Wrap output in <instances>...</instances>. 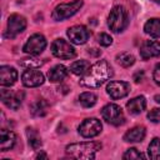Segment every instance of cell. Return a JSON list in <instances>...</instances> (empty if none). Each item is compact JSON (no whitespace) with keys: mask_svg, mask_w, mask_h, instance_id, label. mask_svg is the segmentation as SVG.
<instances>
[{"mask_svg":"<svg viewBox=\"0 0 160 160\" xmlns=\"http://www.w3.org/2000/svg\"><path fill=\"white\" fill-rule=\"evenodd\" d=\"M45 81L44 74L36 69H26L21 75V82L26 88H36Z\"/></svg>","mask_w":160,"mask_h":160,"instance_id":"cell-12","label":"cell"},{"mask_svg":"<svg viewBox=\"0 0 160 160\" xmlns=\"http://www.w3.org/2000/svg\"><path fill=\"white\" fill-rule=\"evenodd\" d=\"M122 158L126 159V160H132V159H144L145 156H144V154H141L138 149L130 148V149L126 150V152L122 155Z\"/></svg>","mask_w":160,"mask_h":160,"instance_id":"cell-28","label":"cell"},{"mask_svg":"<svg viewBox=\"0 0 160 160\" xmlns=\"http://www.w3.org/2000/svg\"><path fill=\"white\" fill-rule=\"evenodd\" d=\"M19 64L26 69H38L42 65V61L39 59H35V58H25V59H21L19 61Z\"/></svg>","mask_w":160,"mask_h":160,"instance_id":"cell-27","label":"cell"},{"mask_svg":"<svg viewBox=\"0 0 160 160\" xmlns=\"http://www.w3.org/2000/svg\"><path fill=\"white\" fill-rule=\"evenodd\" d=\"M49 104L44 99H38L30 105V112L32 116H44L46 115Z\"/></svg>","mask_w":160,"mask_h":160,"instance_id":"cell-21","label":"cell"},{"mask_svg":"<svg viewBox=\"0 0 160 160\" xmlns=\"http://www.w3.org/2000/svg\"><path fill=\"white\" fill-rule=\"evenodd\" d=\"M26 136H28V140H29V145L34 149V150H38L41 148L42 142H41V138L40 135L38 134V131L32 128H28L26 129Z\"/></svg>","mask_w":160,"mask_h":160,"instance_id":"cell-23","label":"cell"},{"mask_svg":"<svg viewBox=\"0 0 160 160\" xmlns=\"http://www.w3.org/2000/svg\"><path fill=\"white\" fill-rule=\"evenodd\" d=\"M116 61L122 68H130L131 65H134L135 58L130 52H121V54H118L116 55Z\"/></svg>","mask_w":160,"mask_h":160,"instance_id":"cell-26","label":"cell"},{"mask_svg":"<svg viewBox=\"0 0 160 160\" xmlns=\"http://www.w3.org/2000/svg\"><path fill=\"white\" fill-rule=\"evenodd\" d=\"M128 11L124 6L116 5L111 9L108 16V25L112 32H121L128 26Z\"/></svg>","mask_w":160,"mask_h":160,"instance_id":"cell-3","label":"cell"},{"mask_svg":"<svg viewBox=\"0 0 160 160\" xmlns=\"http://www.w3.org/2000/svg\"><path fill=\"white\" fill-rule=\"evenodd\" d=\"M68 75V68L59 64V65H55L52 69L49 70L48 72V79L51 81V82H59L61 80H64Z\"/></svg>","mask_w":160,"mask_h":160,"instance_id":"cell-19","label":"cell"},{"mask_svg":"<svg viewBox=\"0 0 160 160\" xmlns=\"http://www.w3.org/2000/svg\"><path fill=\"white\" fill-rule=\"evenodd\" d=\"M106 92L114 100L125 98L130 92V84L126 81H110L106 86Z\"/></svg>","mask_w":160,"mask_h":160,"instance_id":"cell-13","label":"cell"},{"mask_svg":"<svg viewBox=\"0 0 160 160\" xmlns=\"http://www.w3.org/2000/svg\"><path fill=\"white\" fill-rule=\"evenodd\" d=\"M154 99H155V101H156L158 104H160V95H155V98H154Z\"/></svg>","mask_w":160,"mask_h":160,"instance_id":"cell-34","label":"cell"},{"mask_svg":"<svg viewBox=\"0 0 160 160\" xmlns=\"http://www.w3.org/2000/svg\"><path fill=\"white\" fill-rule=\"evenodd\" d=\"M98 41H99V44H100L101 46H109V45H111L112 39H111V36H110L109 34L101 32V34L99 35V38H98Z\"/></svg>","mask_w":160,"mask_h":160,"instance_id":"cell-30","label":"cell"},{"mask_svg":"<svg viewBox=\"0 0 160 160\" xmlns=\"http://www.w3.org/2000/svg\"><path fill=\"white\" fill-rule=\"evenodd\" d=\"M66 34H68L70 41L72 44H76V45L85 44L89 40L90 35H91L90 30L86 26H84V25H74V26L68 29Z\"/></svg>","mask_w":160,"mask_h":160,"instance_id":"cell-9","label":"cell"},{"mask_svg":"<svg viewBox=\"0 0 160 160\" xmlns=\"http://www.w3.org/2000/svg\"><path fill=\"white\" fill-rule=\"evenodd\" d=\"M160 55V41L146 40L140 46V56L142 60H148L150 58H156Z\"/></svg>","mask_w":160,"mask_h":160,"instance_id":"cell-14","label":"cell"},{"mask_svg":"<svg viewBox=\"0 0 160 160\" xmlns=\"http://www.w3.org/2000/svg\"><path fill=\"white\" fill-rule=\"evenodd\" d=\"M45 48H46L45 36L41 35V34H34L28 39V41L25 42L22 50L26 54H30V55H39V54H41L44 51Z\"/></svg>","mask_w":160,"mask_h":160,"instance_id":"cell-7","label":"cell"},{"mask_svg":"<svg viewBox=\"0 0 160 160\" xmlns=\"http://www.w3.org/2000/svg\"><path fill=\"white\" fill-rule=\"evenodd\" d=\"M145 108H146V100L144 96H136L126 102V109L132 115H138L142 112Z\"/></svg>","mask_w":160,"mask_h":160,"instance_id":"cell-18","label":"cell"},{"mask_svg":"<svg viewBox=\"0 0 160 160\" xmlns=\"http://www.w3.org/2000/svg\"><path fill=\"white\" fill-rule=\"evenodd\" d=\"M41 158L48 159V155H46V154H44V152H41V154H38V155H36V159H41Z\"/></svg>","mask_w":160,"mask_h":160,"instance_id":"cell-33","label":"cell"},{"mask_svg":"<svg viewBox=\"0 0 160 160\" xmlns=\"http://www.w3.org/2000/svg\"><path fill=\"white\" fill-rule=\"evenodd\" d=\"M15 142H16V135L14 131L8 129L0 130V150L1 151L11 150L15 146Z\"/></svg>","mask_w":160,"mask_h":160,"instance_id":"cell-16","label":"cell"},{"mask_svg":"<svg viewBox=\"0 0 160 160\" xmlns=\"http://www.w3.org/2000/svg\"><path fill=\"white\" fill-rule=\"evenodd\" d=\"M142 79H144V71H138V72L134 74V80H135V82H140Z\"/></svg>","mask_w":160,"mask_h":160,"instance_id":"cell-32","label":"cell"},{"mask_svg":"<svg viewBox=\"0 0 160 160\" xmlns=\"http://www.w3.org/2000/svg\"><path fill=\"white\" fill-rule=\"evenodd\" d=\"M79 101L80 104L84 106V108H91L96 104L98 101V98L94 92H90V91H85L82 94H80L79 96Z\"/></svg>","mask_w":160,"mask_h":160,"instance_id":"cell-25","label":"cell"},{"mask_svg":"<svg viewBox=\"0 0 160 160\" xmlns=\"http://www.w3.org/2000/svg\"><path fill=\"white\" fill-rule=\"evenodd\" d=\"M146 130L144 126H135L124 134V140L128 142H140L144 140Z\"/></svg>","mask_w":160,"mask_h":160,"instance_id":"cell-17","label":"cell"},{"mask_svg":"<svg viewBox=\"0 0 160 160\" xmlns=\"http://www.w3.org/2000/svg\"><path fill=\"white\" fill-rule=\"evenodd\" d=\"M101 149V144L98 141L74 142L66 146L65 151L70 158L74 159H94L96 152Z\"/></svg>","mask_w":160,"mask_h":160,"instance_id":"cell-2","label":"cell"},{"mask_svg":"<svg viewBox=\"0 0 160 160\" xmlns=\"http://www.w3.org/2000/svg\"><path fill=\"white\" fill-rule=\"evenodd\" d=\"M148 119L152 122H160V108H154L148 112Z\"/></svg>","mask_w":160,"mask_h":160,"instance_id":"cell-29","label":"cell"},{"mask_svg":"<svg viewBox=\"0 0 160 160\" xmlns=\"http://www.w3.org/2000/svg\"><path fill=\"white\" fill-rule=\"evenodd\" d=\"M90 62L88 60H78V61H74L71 65H70V71L78 76H84L89 69H90Z\"/></svg>","mask_w":160,"mask_h":160,"instance_id":"cell-22","label":"cell"},{"mask_svg":"<svg viewBox=\"0 0 160 160\" xmlns=\"http://www.w3.org/2000/svg\"><path fill=\"white\" fill-rule=\"evenodd\" d=\"M101 116L102 119L114 126L122 125L125 122V116L122 112V109L116 104H108L101 109Z\"/></svg>","mask_w":160,"mask_h":160,"instance_id":"cell-5","label":"cell"},{"mask_svg":"<svg viewBox=\"0 0 160 160\" xmlns=\"http://www.w3.org/2000/svg\"><path fill=\"white\" fill-rule=\"evenodd\" d=\"M112 76V68L106 60H99L90 66L89 71L82 76L81 85L86 88H99Z\"/></svg>","mask_w":160,"mask_h":160,"instance_id":"cell-1","label":"cell"},{"mask_svg":"<svg viewBox=\"0 0 160 160\" xmlns=\"http://www.w3.org/2000/svg\"><path fill=\"white\" fill-rule=\"evenodd\" d=\"M18 80V71L15 68L9 65H2L0 68V84L1 86H11Z\"/></svg>","mask_w":160,"mask_h":160,"instance_id":"cell-15","label":"cell"},{"mask_svg":"<svg viewBox=\"0 0 160 160\" xmlns=\"http://www.w3.org/2000/svg\"><path fill=\"white\" fill-rule=\"evenodd\" d=\"M152 2H155V4H158V5H160V0H151Z\"/></svg>","mask_w":160,"mask_h":160,"instance_id":"cell-35","label":"cell"},{"mask_svg":"<svg viewBox=\"0 0 160 160\" xmlns=\"http://www.w3.org/2000/svg\"><path fill=\"white\" fill-rule=\"evenodd\" d=\"M82 6V0H74L70 2H62L59 4L54 10H52V19L56 21H62L65 19L71 18L75 15Z\"/></svg>","mask_w":160,"mask_h":160,"instance_id":"cell-4","label":"cell"},{"mask_svg":"<svg viewBox=\"0 0 160 160\" xmlns=\"http://www.w3.org/2000/svg\"><path fill=\"white\" fill-rule=\"evenodd\" d=\"M152 78H154V81L160 86V64H158L154 69V72H152Z\"/></svg>","mask_w":160,"mask_h":160,"instance_id":"cell-31","label":"cell"},{"mask_svg":"<svg viewBox=\"0 0 160 160\" xmlns=\"http://www.w3.org/2000/svg\"><path fill=\"white\" fill-rule=\"evenodd\" d=\"M26 28V20L24 16L19 14H12L8 19V31L6 36L8 38H15L18 34L22 32Z\"/></svg>","mask_w":160,"mask_h":160,"instance_id":"cell-11","label":"cell"},{"mask_svg":"<svg viewBox=\"0 0 160 160\" xmlns=\"http://www.w3.org/2000/svg\"><path fill=\"white\" fill-rule=\"evenodd\" d=\"M102 125L101 121L96 118H88L85 119L79 126V134L84 138H94L101 132Z\"/></svg>","mask_w":160,"mask_h":160,"instance_id":"cell-8","label":"cell"},{"mask_svg":"<svg viewBox=\"0 0 160 160\" xmlns=\"http://www.w3.org/2000/svg\"><path fill=\"white\" fill-rule=\"evenodd\" d=\"M24 100L22 91H12L9 89H1V101L10 109L18 110Z\"/></svg>","mask_w":160,"mask_h":160,"instance_id":"cell-10","label":"cell"},{"mask_svg":"<svg viewBox=\"0 0 160 160\" xmlns=\"http://www.w3.org/2000/svg\"><path fill=\"white\" fill-rule=\"evenodd\" d=\"M144 31L151 38H160V19L152 18L148 20L144 25Z\"/></svg>","mask_w":160,"mask_h":160,"instance_id":"cell-20","label":"cell"},{"mask_svg":"<svg viewBox=\"0 0 160 160\" xmlns=\"http://www.w3.org/2000/svg\"><path fill=\"white\" fill-rule=\"evenodd\" d=\"M148 155L150 159L160 160V139L154 138L148 148Z\"/></svg>","mask_w":160,"mask_h":160,"instance_id":"cell-24","label":"cell"},{"mask_svg":"<svg viewBox=\"0 0 160 160\" xmlns=\"http://www.w3.org/2000/svg\"><path fill=\"white\" fill-rule=\"evenodd\" d=\"M51 52L54 56L59 58V59H64V60H69L75 58L76 51L72 48V45L70 42H68L64 39H56L52 41L51 44Z\"/></svg>","mask_w":160,"mask_h":160,"instance_id":"cell-6","label":"cell"}]
</instances>
